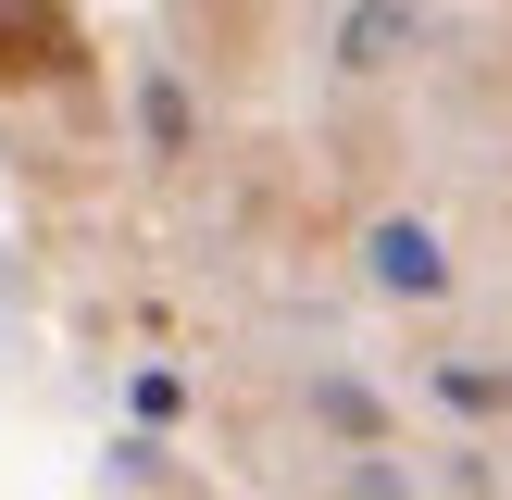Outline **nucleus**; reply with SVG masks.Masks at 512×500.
Segmentation results:
<instances>
[{"instance_id": "nucleus-1", "label": "nucleus", "mask_w": 512, "mask_h": 500, "mask_svg": "<svg viewBox=\"0 0 512 500\" xmlns=\"http://www.w3.org/2000/svg\"><path fill=\"white\" fill-rule=\"evenodd\" d=\"M363 275H375L388 300H438V288H450V238H438L425 213H388V225L363 238Z\"/></svg>"}, {"instance_id": "nucleus-2", "label": "nucleus", "mask_w": 512, "mask_h": 500, "mask_svg": "<svg viewBox=\"0 0 512 500\" xmlns=\"http://www.w3.org/2000/svg\"><path fill=\"white\" fill-rule=\"evenodd\" d=\"M425 25H438V0H350L338 13V75H388Z\"/></svg>"}, {"instance_id": "nucleus-3", "label": "nucleus", "mask_w": 512, "mask_h": 500, "mask_svg": "<svg viewBox=\"0 0 512 500\" xmlns=\"http://www.w3.org/2000/svg\"><path fill=\"white\" fill-rule=\"evenodd\" d=\"M313 413L338 425L350 450H375V438H388V413H375V388H350V375H325V388H313Z\"/></svg>"}, {"instance_id": "nucleus-4", "label": "nucleus", "mask_w": 512, "mask_h": 500, "mask_svg": "<svg viewBox=\"0 0 512 500\" xmlns=\"http://www.w3.org/2000/svg\"><path fill=\"white\" fill-rule=\"evenodd\" d=\"M138 125H150V150H188V88L175 75H138Z\"/></svg>"}, {"instance_id": "nucleus-5", "label": "nucleus", "mask_w": 512, "mask_h": 500, "mask_svg": "<svg viewBox=\"0 0 512 500\" xmlns=\"http://www.w3.org/2000/svg\"><path fill=\"white\" fill-rule=\"evenodd\" d=\"M350 500H413V488H400L388 450H350Z\"/></svg>"}]
</instances>
